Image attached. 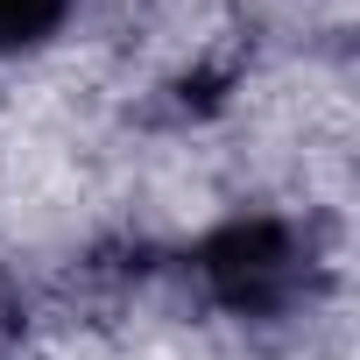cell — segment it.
Returning <instances> with one entry per match:
<instances>
[{
    "label": "cell",
    "mask_w": 360,
    "mask_h": 360,
    "mask_svg": "<svg viewBox=\"0 0 360 360\" xmlns=\"http://www.w3.org/2000/svg\"><path fill=\"white\" fill-rule=\"evenodd\" d=\"M71 0H0V50H36L64 29Z\"/></svg>",
    "instance_id": "7a4b0ae2"
},
{
    "label": "cell",
    "mask_w": 360,
    "mask_h": 360,
    "mask_svg": "<svg viewBox=\"0 0 360 360\" xmlns=\"http://www.w3.org/2000/svg\"><path fill=\"white\" fill-rule=\"evenodd\" d=\"M205 283L240 304V311H276L290 290H297V240L276 226V219H255V226H226L205 255H198Z\"/></svg>",
    "instance_id": "6da1fadb"
}]
</instances>
